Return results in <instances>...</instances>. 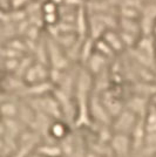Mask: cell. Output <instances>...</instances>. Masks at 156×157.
Returning <instances> with one entry per match:
<instances>
[{
  "instance_id": "6da1fadb",
  "label": "cell",
  "mask_w": 156,
  "mask_h": 157,
  "mask_svg": "<svg viewBox=\"0 0 156 157\" xmlns=\"http://www.w3.org/2000/svg\"><path fill=\"white\" fill-rule=\"evenodd\" d=\"M138 121V116L135 113L126 108L121 111L116 117H114L113 121V131L120 132V134H127L131 135L135 125Z\"/></svg>"
},
{
  "instance_id": "7a4b0ae2",
  "label": "cell",
  "mask_w": 156,
  "mask_h": 157,
  "mask_svg": "<svg viewBox=\"0 0 156 157\" xmlns=\"http://www.w3.org/2000/svg\"><path fill=\"white\" fill-rule=\"evenodd\" d=\"M111 147L117 157H128L130 152H133L131 137L127 134L114 132L111 140Z\"/></svg>"
},
{
  "instance_id": "3957f363",
  "label": "cell",
  "mask_w": 156,
  "mask_h": 157,
  "mask_svg": "<svg viewBox=\"0 0 156 157\" xmlns=\"http://www.w3.org/2000/svg\"><path fill=\"white\" fill-rule=\"evenodd\" d=\"M47 51H48V56L53 68L65 71L68 67V58L66 56V54H64L62 49L60 48L58 44L49 40L47 44Z\"/></svg>"
},
{
  "instance_id": "277c9868",
  "label": "cell",
  "mask_w": 156,
  "mask_h": 157,
  "mask_svg": "<svg viewBox=\"0 0 156 157\" xmlns=\"http://www.w3.org/2000/svg\"><path fill=\"white\" fill-rule=\"evenodd\" d=\"M51 75V73L47 71L45 63H33L27 72L24 75L25 82L28 85H34V83H39V82H44L47 81V78Z\"/></svg>"
},
{
  "instance_id": "5b68a950",
  "label": "cell",
  "mask_w": 156,
  "mask_h": 157,
  "mask_svg": "<svg viewBox=\"0 0 156 157\" xmlns=\"http://www.w3.org/2000/svg\"><path fill=\"white\" fill-rule=\"evenodd\" d=\"M48 132H49V136L54 140L62 141L64 138H66L69 135L68 134V123L62 120L53 121L48 128Z\"/></svg>"
},
{
  "instance_id": "8992f818",
  "label": "cell",
  "mask_w": 156,
  "mask_h": 157,
  "mask_svg": "<svg viewBox=\"0 0 156 157\" xmlns=\"http://www.w3.org/2000/svg\"><path fill=\"white\" fill-rule=\"evenodd\" d=\"M106 60H107V58L104 55H102V54H100L99 52L95 51V52L93 53V55L89 58L88 62L86 65H88L89 72L92 74H99V73L103 69Z\"/></svg>"
},
{
  "instance_id": "52a82bcc",
  "label": "cell",
  "mask_w": 156,
  "mask_h": 157,
  "mask_svg": "<svg viewBox=\"0 0 156 157\" xmlns=\"http://www.w3.org/2000/svg\"><path fill=\"white\" fill-rule=\"evenodd\" d=\"M102 39H103L115 52H121L124 46L123 40L121 38V35L115 32H113V31H107V32L103 34Z\"/></svg>"
},
{
  "instance_id": "ba28073f",
  "label": "cell",
  "mask_w": 156,
  "mask_h": 157,
  "mask_svg": "<svg viewBox=\"0 0 156 157\" xmlns=\"http://www.w3.org/2000/svg\"><path fill=\"white\" fill-rule=\"evenodd\" d=\"M38 154L41 156L45 157H61L64 151L62 148H60L58 145H54V144H44V145H40L38 147Z\"/></svg>"
},
{
  "instance_id": "9c48e42d",
  "label": "cell",
  "mask_w": 156,
  "mask_h": 157,
  "mask_svg": "<svg viewBox=\"0 0 156 157\" xmlns=\"http://www.w3.org/2000/svg\"><path fill=\"white\" fill-rule=\"evenodd\" d=\"M1 111H2V115H4L5 118H12L15 115H18L19 109H18V107L14 105L13 102H11V101H7V102L2 101Z\"/></svg>"
},
{
  "instance_id": "30bf717a",
  "label": "cell",
  "mask_w": 156,
  "mask_h": 157,
  "mask_svg": "<svg viewBox=\"0 0 156 157\" xmlns=\"http://www.w3.org/2000/svg\"><path fill=\"white\" fill-rule=\"evenodd\" d=\"M95 51L99 52L100 54L104 55L106 58H111V55H114V53H115V51L103 39L95 41Z\"/></svg>"
},
{
  "instance_id": "8fae6325",
  "label": "cell",
  "mask_w": 156,
  "mask_h": 157,
  "mask_svg": "<svg viewBox=\"0 0 156 157\" xmlns=\"http://www.w3.org/2000/svg\"><path fill=\"white\" fill-rule=\"evenodd\" d=\"M41 10L42 13L48 14V13H58V4L53 0H46L41 5Z\"/></svg>"
},
{
  "instance_id": "7c38bea8",
  "label": "cell",
  "mask_w": 156,
  "mask_h": 157,
  "mask_svg": "<svg viewBox=\"0 0 156 157\" xmlns=\"http://www.w3.org/2000/svg\"><path fill=\"white\" fill-rule=\"evenodd\" d=\"M44 21L48 26H53L58 22V13H48V14H44Z\"/></svg>"
},
{
  "instance_id": "4fadbf2b",
  "label": "cell",
  "mask_w": 156,
  "mask_h": 157,
  "mask_svg": "<svg viewBox=\"0 0 156 157\" xmlns=\"http://www.w3.org/2000/svg\"><path fill=\"white\" fill-rule=\"evenodd\" d=\"M31 0H11V8L10 10H21L29 4Z\"/></svg>"
},
{
  "instance_id": "5bb4252c",
  "label": "cell",
  "mask_w": 156,
  "mask_h": 157,
  "mask_svg": "<svg viewBox=\"0 0 156 157\" xmlns=\"http://www.w3.org/2000/svg\"><path fill=\"white\" fill-rule=\"evenodd\" d=\"M1 8L2 11H8L11 8V0H1Z\"/></svg>"
},
{
  "instance_id": "9a60e30c",
  "label": "cell",
  "mask_w": 156,
  "mask_h": 157,
  "mask_svg": "<svg viewBox=\"0 0 156 157\" xmlns=\"http://www.w3.org/2000/svg\"><path fill=\"white\" fill-rule=\"evenodd\" d=\"M150 103H151L153 105H155V107H156V94L154 95V96H153V98H150Z\"/></svg>"
},
{
  "instance_id": "2e32d148",
  "label": "cell",
  "mask_w": 156,
  "mask_h": 157,
  "mask_svg": "<svg viewBox=\"0 0 156 157\" xmlns=\"http://www.w3.org/2000/svg\"><path fill=\"white\" fill-rule=\"evenodd\" d=\"M140 1H142V2H150V1H153V0H140Z\"/></svg>"
},
{
  "instance_id": "e0dca14e",
  "label": "cell",
  "mask_w": 156,
  "mask_h": 157,
  "mask_svg": "<svg viewBox=\"0 0 156 157\" xmlns=\"http://www.w3.org/2000/svg\"><path fill=\"white\" fill-rule=\"evenodd\" d=\"M91 1H99V0H91Z\"/></svg>"
}]
</instances>
